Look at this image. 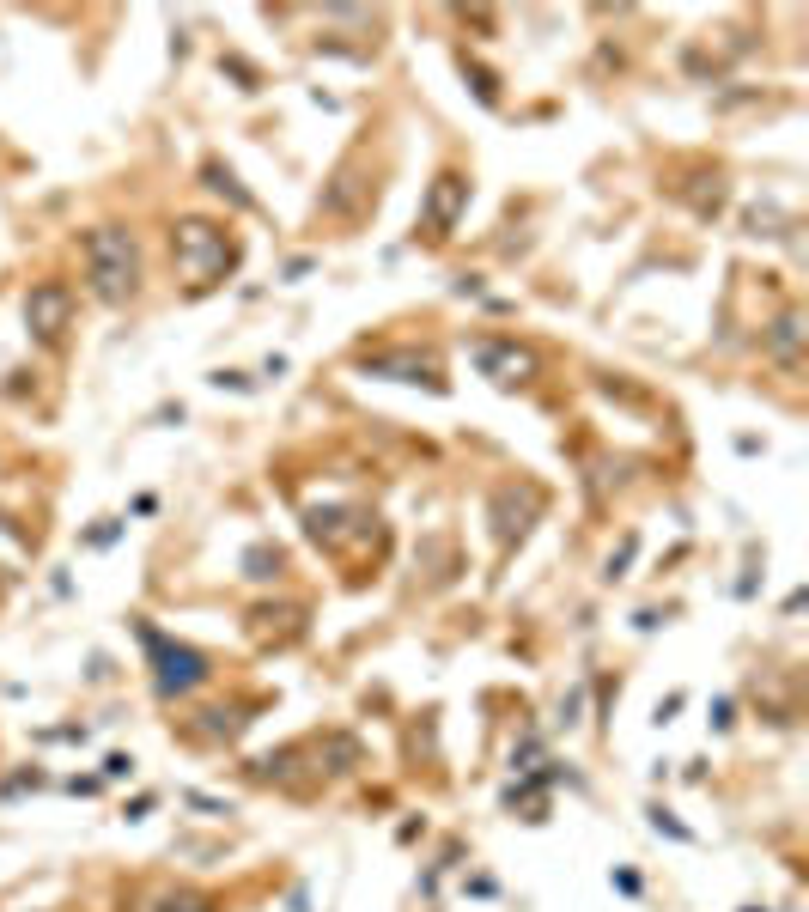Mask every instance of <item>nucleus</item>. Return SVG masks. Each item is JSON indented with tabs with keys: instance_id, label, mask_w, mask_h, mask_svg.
I'll list each match as a JSON object with an SVG mask.
<instances>
[{
	"instance_id": "nucleus-19",
	"label": "nucleus",
	"mask_w": 809,
	"mask_h": 912,
	"mask_svg": "<svg viewBox=\"0 0 809 912\" xmlns=\"http://www.w3.org/2000/svg\"><path fill=\"white\" fill-rule=\"evenodd\" d=\"M457 67H463V80H469V86H475V98H481V104H487V110H493V104H499V73H487V67H481V61H475V55H469V49H463V55H457Z\"/></svg>"
},
{
	"instance_id": "nucleus-3",
	"label": "nucleus",
	"mask_w": 809,
	"mask_h": 912,
	"mask_svg": "<svg viewBox=\"0 0 809 912\" xmlns=\"http://www.w3.org/2000/svg\"><path fill=\"white\" fill-rule=\"evenodd\" d=\"M134 639L146 645V657H153V688H159V700H183V694H195V688H207V681H213L207 657H201L195 645L165 639L153 621H140V615H134Z\"/></svg>"
},
{
	"instance_id": "nucleus-25",
	"label": "nucleus",
	"mask_w": 809,
	"mask_h": 912,
	"mask_svg": "<svg viewBox=\"0 0 809 912\" xmlns=\"http://www.w3.org/2000/svg\"><path fill=\"white\" fill-rule=\"evenodd\" d=\"M560 724H566V730H578V724H584V681H578V688H566V700H560Z\"/></svg>"
},
{
	"instance_id": "nucleus-27",
	"label": "nucleus",
	"mask_w": 809,
	"mask_h": 912,
	"mask_svg": "<svg viewBox=\"0 0 809 912\" xmlns=\"http://www.w3.org/2000/svg\"><path fill=\"white\" fill-rule=\"evenodd\" d=\"M37 785H43V773L31 767V773H13L7 785H0V797H19V791H37Z\"/></svg>"
},
{
	"instance_id": "nucleus-20",
	"label": "nucleus",
	"mask_w": 809,
	"mask_h": 912,
	"mask_svg": "<svg viewBox=\"0 0 809 912\" xmlns=\"http://www.w3.org/2000/svg\"><path fill=\"white\" fill-rule=\"evenodd\" d=\"M244 578H256V584L280 578V548H274V542H256V548H244Z\"/></svg>"
},
{
	"instance_id": "nucleus-12",
	"label": "nucleus",
	"mask_w": 809,
	"mask_h": 912,
	"mask_svg": "<svg viewBox=\"0 0 809 912\" xmlns=\"http://www.w3.org/2000/svg\"><path fill=\"white\" fill-rule=\"evenodd\" d=\"M305 754L317 760V779H347V773H359L365 767V742L353 736V730H323V736H311L305 742Z\"/></svg>"
},
{
	"instance_id": "nucleus-18",
	"label": "nucleus",
	"mask_w": 809,
	"mask_h": 912,
	"mask_svg": "<svg viewBox=\"0 0 809 912\" xmlns=\"http://www.w3.org/2000/svg\"><path fill=\"white\" fill-rule=\"evenodd\" d=\"M146 912H219V906H213V894H201V888H165Z\"/></svg>"
},
{
	"instance_id": "nucleus-31",
	"label": "nucleus",
	"mask_w": 809,
	"mask_h": 912,
	"mask_svg": "<svg viewBox=\"0 0 809 912\" xmlns=\"http://www.w3.org/2000/svg\"><path fill=\"white\" fill-rule=\"evenodd\" d=\"M682 706H688V700H682V694H670V700H657V718H651V724H670V718H676V712H682Z\"/></svg>"
},
{
	"instance_id": "nucleus-23",
	"label": "nucleus",
	"mask_w": 809,
	"mask_h": 912,
	"mask_svg": "<svg viewBox=\"0 0 809 912\" xmlns=\"http://www.w3.org/2000/svg\"><path fill=\"white\" fill-rule=\"evenodd\" d=\"M633 554H639V536H621V548L603 560V584H615V578H627V566H633Z\"/></svg>"
},
{
	"instance_id": "nucleus-2",
	"label": "nucleus",
	"mask_w": 809,
	"mask_h": 912,
	"mask_svg": "<svg viewBox=\"0 0 809 912\" xmlns=\"http://www.w3.org/2000/svg\"><path fill=\"white\" fill-rule=\"evenodd\" d=\"M80 262H86V286L98 304H134L140 298V238L128 225H92L80 238Z\"/></svg>"
},
{
	"instance_id": "nucleus-14",
	"label": "nucleus",
	"mask_w": 809,
	"mask_h": 912,
	"mask_svg": "<svg viewBox=\"0 0 809 912\" xmlns=\"http://www.w3.org/2000/svg\"><path fill=\"white\" fill-rule=\"evenodd\" d=\"M201 189H207V195H219L226 207H238V213H262V201L238 183V171H232L226 159H201Z\"/></svg>"
},
{
	"instance_id": "nucleus-22",
	"label": "nucleus",
	"mask_w": 809,
	"mask_h": 912,
	"mask_svg": "<svg viewBox=\"0 0 809 912\" xmlns=\"http://www.w3.org/2000/svg\"><path fill=\"white\" fill-rule=\"evenodd\" d=\"M219 73H232V80H238V92H262V73H256L244 55H219Z\"/></svg>"
},
{
	"instance_id": "nucleus-4",
	"label": "nucleus",
	"mask_w": 809,
	"mask_h": 912,
	"mask_svg": "<svg viewBox=\"0 0 809 912\" xmlns=\"http://www.w3.org/2000/svg\"><path fill=\"white\" fill-rule=\"evenodd\" d=\"M469 195H475L469 171H438V177L426 183V195H420L414 238H426V244H451V232H457L463 213H469Z\"/></svg>"
},
{
	"instance_id": "nucleus-5",
	"label": "nucleus",
	"mask_w": 809,
	"mask_h": 912,
	"mask_svg": "<svg viewBox=\"0 0 809 912\" xmlns=\"http://www.w3.org/2000/svg\"><path fill=\"white\" fill-rule=\"evenodd\" d=\"M19 311H25V329H31L37 347H61L67 329H73V311H80V298H73L67 280H31Z\"/></svg>"
},
{
	"instance_id": "nucleus-26",
	"label": "nucleus",
	"mask_w": 809,
	"mask_h": 912,
	"mask_svg": "<svg viewBox=\"0 0 809 912\" xmlns=\"http://www.w3.org/2000/svg\"><path fill=\"white\" fill-rule=\"evenodd\" d=\"M213 390H238V396H250V390H256V377H250V371H213Z\"/></svg>"
},
{
	"instance_id": "nucleus-17",
	"label": "nucleus",
	"mask_w": 809,
	"mask_h": 912,
	"mask_svg": "<svg viewBox=\"0 0 809 912\" xmlns=\"http://www.w3.org/2000/svg\"><path fill=\"white\" fill-rule=\"evenodd\" d=\"M682 195H688L694 219H718V213H724V201H730V183H724V171H700V177H694V189H682Z\"/></svg>"
},
{
	"instance_id": "nucleus-8",
	"label": "nucleus",
	"mask_w": 809,
	"mask_h": 912,
	"mask_svg": "<svg viewBox=\"0 0 809 912\" xmlns=\"http://www.w3.org/2000/svg\"><path fill=\"white\" fill-rule=\"evenodd\" d=\"M378 207V183L372 177H365V165L359 159H341L335 165V177L323 183V195H317V219H335V225H359L365 213H372Z\"/></svg>"
},
{
	"instance_id": "nucleus-9",
	"label": "nucleus",
	"mask_w": 809,
	"mask_h": 912,
	"mask_svg": "<svg viewBox=\"0 0 809 912\" xmlns=\"http://www.w3.org/2000/svg\"><path fill=\"white\" fill-rule=\"evenodd\" d=\"M542 487L536 481H505V487H493V499H487V523H493V542L499 548H518L524 536H530V523L542 517Z\"/></svg>"
},
{
	"instance_id": "nucleus-1",
	"label": "nucleus",
	"mask_w": 809,
	"mask_h": 912,
	"mask_svg": "<svg viewBox=\"0 0 809 912\" xmlns=\"http://www.w3.org/2000/svg\"><path fill=\"white\" fill-rule=\"evenodd\" d=\"M238 238H232V225H219L207 213H183L171 225V268L183 280L189 298H207L213 286H226V274L238 268Z\"/></svg>"
},
{
	"instance_id": "nucleus-33",
	"label": "nucleus",
	"mask_w": 809,
	"mask_h": 912,
	"mask_svg": "<svg viewBox=\"0 0 809 912\" xmlns=\"http://www.w3.org/2000/svg\"><path fill=\"white\" fill-rule=\"evenodd\" d=\"M153 420H159V426H171V420H177V426H183V402H165V408H159V414H153Z\"/></svg>"
},
{
	"instance_id": "nucleus-11",
	"label": "nucleus",
	"mask_w": 809,
	"mask_h": 912,
	"mask_svg": "<svg viewBox=\"0 0 809 912\" xmlns=\"http://www.w3.org/2000/svg\"><path fill=\"white\" fill-rule=\"evenodd\" d=\"M809 317H803V304H779V317L773 323H761V359L767 365H779L785 377H797L803 371V329Z\"/></svg>"
},
{
	"instance_id": "nucleus-32",
	"label": "nucleus",
	"mask_w": 809,
	"mask_h": 912,
	"mask_svg": "<svg viewBox=\"0 0 809 912\" xmlns=\"http://www.w3.org/2000/svg\"><path fill=\"white\" fill-rule=\"evenodd\" d=\"M730 712H737L730 700H712V730H730Z\"/></svg>"
},
{
	"instance_id": "nucleus-21",
	"label": "nucleus",
	"mask_w": 809,
	"mask_h": 912,
	"mask_svg": "<svg viewBox=\"0 0 809 912\" xmlns=\"http://www.w3.org/2000/svg\"><path fill=\"white\" fill-rule=\"evenodd\" d=\"M244 724H250V718H244L238 706H232V712H226V706H207V712H201V736H226V742H232Z\"/></svg>"
},
{
	"instance_id": "nucleus-13",
	"label": "nucleus",
	"mask_w": 809,
	"mask_h": 912,
	"mask_svg": "<svg viewBox=\"0 0 809 912\" xmlns=\"http://www.w3.org/2000/svg\"><path fill=\"white\" fill-rule=\"evenodd\" d=\"M250 633H256L262 645H268V639H274V645H286V639H299V633H305V608H299V602H280V608H274V602H262L256 615H250Z\"/></svg>"
},
{
	"instance_id": "nucleus-34",
	"label": "nucleus",
	"mask_w": 809,
	"mask_h": 912,
	"mask_svg": "<svg viewBox=\"0 0 809 912\" xmlns=\"http://www.w3.org/2000/svg\"><path fill=\"white\" fill-rule=\"evenodd\" d=\"M743 912H767V906H743Z\"/></svg>"
},
{
	"instance_id": "nucleus-28",
	"label": "nucleus",
	"mask_w": 809,
	"mask_h": 912,
	"mask_svg": "<svg viewBox=\"0 0 809 912\" xmlns=\"http://www.w3.org/2000/svg\"><path fill=\"white\" fill-rule=\"evenodd\" d=\"M183 803H189V809H207V815H232V803H213V797H201V791H183Z\"/></svg>"
},
{
	"instance_id": "nucleus-15",
	"label": "nucleus",
	"mask_w": 809,
	"mask_h": 912,
	"mask_svg": "<svg viewBox=\"0 0 809 912\" xmlns=\"http://www.w3.org/2000/svg\"><path fill=\"white\" fill-rule=\"evenodd\" d=\"M743 232H749V238H767V244H791L797 219H791L779 201H749V207H743Z\"/></svg>"
},
{
	"instance_id": "nucleus-30",
	"label": "nucleus",
	"mask_w": 809,
	"mask_h": 912,
	"mask_svg": "<svg viewBox=\"0 0 809 912\" xmlns=\"http://www.w3.org/2000/svg\"><path fill=\"white\" fill-rule=\"evenodd\" d=\"M311 268H317V262H311V256H292V262H286V268H280V280H305V274H311Z\"/></svg>"
},
{
	"instance_id": "nucleus-6",
	"label": "nucleus",
	"mask_w": 809,
	"mask_h": 912,
	"mask_svg": "<svg viewBox=\"0 0 809 912\" xmlns=\"http://www.w3.org/2000/svg\"><path fill=\"white\" fill-rule=\"evenodd\" d=\"M469 359H475V371L487 377V384H499V390H518V384H530V377L542 371L536 347H524L518 335H475V341H469Z\"/></svg>"
},
{
	"instance_id": "nucleus-16",
	"label": "nucleus",
	"mask_w": 809,
	"mask_h": 912,
	"mask_svg": "<svg viewBox=\"0 0 809 912\" xmlns=\"http://www.w3.org/2000/svg\"><path fill=\"white\" fill-rule=\"evenodd\" d=\"M305 760H311V754H305V742H286V748L262 754L250 773H256L262 785H299V767H305Z\"/></svg>"
},
{
	"instance_id": "nucleus-7",
	"label": "nucleus",
	"mask_w": 809,
	"mask_h": 912,
	"mask_svg": "<svg viewBox=\"0 0 809 912\" xmlns=\"http://www.w3.org/2000/svg\"><path fill=\"white\" fill-rule=\"evenodd\" d=\"M359 371L365 377H384V384H420V390H432V396H445L451 390V377H445V365H438L432 353H420V347H365L359 353Z\"/></svg>"
},
{
	"instance_id": "nucleus-10",
	"label": "nucleus",
	"mask_w": 809,
	"mask_h": 912,
	"mask_svg": "<svg viewBox=\"0 0 809 912\" xmlns=\"http://www.w3.org/2000/svg\"><path fill=\"white\" fill-rule=\"evenodd\" d=\"M372 511H359V505H311L305 511V536L317 542V548H329V554H347V542L353 536H372Z\"/></svg>"
},
{
	"instance_id": "nucleus-29",
	"label": "nucleus",
	"mask_w": 809,
	"mask_h": 912,
	"mask_svg": "<svg viewBox=\"0 0 809 912\" xmlns=\"http://www.w3.org/2000/svg\"><path fill=\"white\" fill-rule=\"evenodd\" d=\"M128 773H134V754H110L104 760V779H128Z\"/></svg>"
},
{
	"instance_id": "nucleus-24",
	"label": "nucleus",
	"mask_w": 809,
	"mask_h": 912,
	"mask_svg": "<svg viewBox=\"0 0 809 912\" xmlns=\"http://www.w3.org/2000/svg\"><path fill=\"white\" fill-rule=\"evenodd\" d=\"M645 815H651V827H657V833H670V840H682V846H688V840H694V827H682V821H676V815H670V809H664V803H651V809H645Z\"/></svg>"
}]
</instances>
